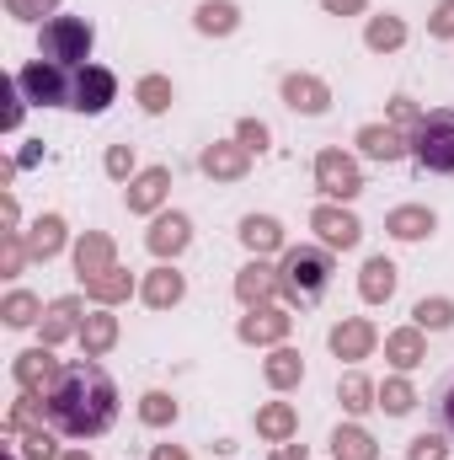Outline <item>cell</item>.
I'll list each match as a JSON object with an SVG mask.
<instances>
[{
  "label": "cell",
  "instance_id": "obj_14",
  "mask_svg": "<svg viewBox=\"0 0 454 460\" xmlns=\"http://www.w3.org/2000/svg\"><path fill=\"white\" fill-rule=\"evenodd\" d=\"M358 145H363V155H374V161H401V155H412V139H406L401 128H390V123H363V128H358Z\"/></svg>",
  "mask_w": 454,
  "mask_h": 460
},
{
  "label": "cell",
  "instance_id": "obj_40",
  "mask_svg": "<svg viewBox=\"0 0 454 460\" xmlns=\"http://www.w3.org/2000/svg\"><path fill=\"white\" fill-rule=\"evenodd\" d=\"M406 460H450L444 434H417V439H412V450H406Z\"/></svg>",
  "mask_w": 454,
  "mask_h": 460
},
{
  "label": "cell",
  "instance_id": "obj_36",
  "mask_svg": "<svg viewBox=\"0 0 454 460\" xmlns=\"http://www.w3.org/2000/svg\"><path fill=\"white\" fill-rule=\"evenodd\" d=\"M380 407H385L390 418H406V412L417 407V391H412V385L396 375V380H385V385H380Z\"/></svg>",
  "mask_w": 454,
  "mask_h": 460
},
{
  "label": "cell",
  "instance_id": "obj_18",
  "mask_svg": "<svg viewBox=\"0 0 454 460\" xmlns=\"http://www.w3.org/2000/svg\"><path fill=\"white\" fill-rule=\"evenodd\" d=\"M108 268H118L113 262V241H108L102 230H86L81 246H75V273H81V279H97V273H108Z\"/></svg>",
  "mask_w": 454,
  "mask_h": 460
},
{
  "label": "cell",
  "instance_id": "obj_30",
  "mask_svg": "<svg viewBox=\"0 0 454 460\" xmlns=\"http://www.w3.org/2000/svg\"><path fill=\"white\" fill-rule=\"evenodd\" d=\"M81 284H86V295H92L97 305H118V300L134 295V279H128L123 268H108V273H97V279H81Z\"/></svg>",
  "mask_w": 454,
  "mask_h": 460
},
{
  "label": "cell",
  "instance_id": "obj_22",
  "mask_svg": "<svg viewBox=\"0 0 454 460\" xmlns=\"http://www.w3.org/2000/svg\"><path fill=\"white\" fill-rule=\"evenodd\" d=\"M358 295H363L369 305L390 300V295H396V262H390V257H369V262H363V279H358Z\"/></svg>",
  "mask_w": 454,
  "mask_h": 460
},
{
  "label": "cell",
  "instance_id": "obj_51",
  "mask_svg": "<svg viewBox=\"0 0 454 460\" xmlns=\"http://www.w3.org/2000/svg\"><path fill=\"white\" fill-rule=\"evenodd\" d=\"M155 460H188V450H177V445H161V450H155Z\"/></svg>",
  "mask_w": 454,
  "mask_h": 460
},
{
  "label": "cell",
  "instance_id": "obj_52",
  "mask_svg": "<svg viewBox=\"0 0 454 460\" xmlns=\"http://www.w3.org/2000/svg\"><path fill=\"white\" fill-rule=\"evenodd\" d=\"M59 460H92V456L86 450H70V456H59Z\"/></svg>",
  "mask_w": 454,
  "mask_h": 460
},
{
  "label": "cell",
  "instance_id": "obj_3",
  "mask_svg": "<svg viewBox=\"0 0 454 460\" xmlns=\"http://www.w3.org/2000/svg\"><path fill=\"white\" fill-rule=\"evenodd\" d=\"M92 43H97V32H92L86 16H48L43 32H38V59H54L65 70H81L92 59Z\"/></svg>",
  "mask_w": 454,
  "mask_h": 460
},
{
  "label": "cell",
  "instance_id": "obj_8",
  "mask_svg": "<svg viewBox=\"0 0 454 460\" xmlns=\"http://www.w3.org/2000/svg\"><path fill=\"white\" fill-rule=\"evenodd\" d=\"M59 358H54V348H27V353H16V385L27 391V396H48L54 391V380H59Z\"/></svg>",
  "mask_w": 454,
  "mask_h": 460
},
{
  "label": "cell",
  "instance_id": "obj_33",
  "mask_svg": "<svg viewBox=\"0 0 454 460\" xmlns=\"http://www.w3.org/2000/svg\"><path fill=\"white\" fill-rule=\"evenodd\" d=\"M337 402L347 407V412H369V407H380V391H374V385H369L363 375H342Z\"/></svg>",
  "mask_w": 454,
  "mask_h": 460
},
{
  "label": "cell",
  "instance_id": "obj_12",
  "mask_svg": "<svg viewBox=\"0 0 454 460\" xmlns=\"http://www.w3.org/2000/svg\"><path fill=\"white\" fill-rule=\"evenodd\" d=\"M284 102L305 118H321L332 108V92H327V81H316V75H284Z\"/></svg>",
  "mask_w": 454,
  "mask_h": 460
},
{
  "label": "cell",
  "instance_id": "obj_24",
  "mask_svg": "<svg viewBox=\"0 0 454 460\" xmlns=\"http://www.w3.org/2000/svg\"><path fill=\"white\" fill-rule=\"evenodd\" d=\"M385 358H390L396 369H417V364L428 358L423 327H401V332H390V338H385Z\"/></svg>",
  "mask_w": 454,
  "mask_h": 460
},
{
  "label": "cell",
  "instance_id": "obj_34",
  "mask_svg": "<svg viewBox=\"0 0 454 460\" xmlns=\"http://www.w3.org/2000/svg\"><path fill=\"white\" fill-rule=\"evenodd\" d=\"M412 327H423V332H444V327H454V305L450 300H417L412 305Z\"/></svg>",
  "mask_w": 454,
  "mask_h": 460
},
{
  "label": "cell",
  "instance_id": "obj_15",
  "mask_svg": "<svg viewBox=\"0 0 454 460\" xmlns=\"http://www.w3.org/2000/svg\"><path fill=\"white\" fill-rule=\"evenodd\" d=\"M235 295H240V305H267V300L278 295V268L246 262V268L235 273Z\"/></svg>",
  "mask_w": 454,
  "mask_h": 460
},
{
  "label": "cell",
  "instance_id": "obj_7",
  "mask_svg": "<svg viewBox=\"0 0 454 460\" xmlns=\"http://www.w3.org/2000/svg\"><path fill=\"white\" fill-rule=\"evenodd\" d=\"M113 97H118V75L113 70H102V65H81V70H75V97H70L75 113H92V118L108 113Z\"/></svg>",
  "mask_w": 454,
  "mask_h": 460
},
{
  "label": "cell",
  "instance_id": "obj_48",
  "mask_svg": "<svg viewBox=\"0 0 454 460\" xmlns=\"http://www.w3.org/2000/svg\"><path fill=\"white\" fill-rule=\"evenodd\" d=\"M439 418H444V434L454 439V380L444 385V396H439Z\"/></svg>",
  "mask_w": 454,
  "mask_h": 460
},
{
  "label": "cell",
  "instance_id": "obj_43",
  "mask_svg": "<svg viewBox=\"0 0 454 460\" xmlns=\"http://www.w3.org/2000/svg\"><path fill=\"white\" fill-rule=\"evenodd\" d=\"M22 257H27V246L16 241V230H5V246H0V273H5V279H16V273H22Z\"/></svg>",
  "mask_w": 454,
  "mask_h": 460
},
{
  "label": "cell",
  "instance_id": "obj_16",
  "mask_svg": "<svg viewBox=\"0 0 454 460\" xmlns=\"http://www.w3.org/2000/svg\"><path fill=\"white\" fill-rule=\"evenodd\" d=\"M144 241H150L155 257H177V252L193 241V220H188V215H155V226H150Z\"/></svg>",
  "mask_w": 454,
  "mask_h": 460
},
{
  "label": "cell",
  "instance_id": "obj_17",
  "mask_svg": "<svg viewBox=\"0 0 454 460\" xmlns=\"http://www.w3.org/2000/svg\"><path fill=\"white\" fill-rule=\"evenodd\" d=\"M75 332H81V300L65 295V300H54L43 311V348H59L65 338H75Z\"/></svg>",
  "mask_w": 454,
  "mask_h": 460
},
{
  "label": "cell",
  "instance_id": "obj_31",
  "mask_svg": "<svg viewBox=\"0 0 454 460\" xmlns=\"http://www.w3.org/2000/svg\"><path fill=\"white\" fill-rule=\"evenodd\" d=\"M363 43H369L374 54H390V49H401V43H406V22L385 11V16H374V22L363 27Z\"/></svg>",
  "mask_w": 454,
  "mask_h": 460
},
{
  "label": "cell",
  "instance_id": "obj_9",
  "mask_svg": "<svg viewBox=\"0 0 454 460\" xmlns=\"http://www.w3.org/2000/svg\"><path fill=\"white\" fill-rule=\"evenodd\" d=\"M310 226H316V235H321L332 252H353V246H358V235H363V226H358L347 209H337V204H321V209L310 215Z\"/></svg>",
  "mask_w": 454,
  "mask_h": 460
},
{
  "label": "cell",
  "instance_id": "obj_49",
  "mask_svg": "<svg viewBox=\"0 0 454 460\" xmlns=\"http://www.w3.org/2000/svg\"><path fill=\"white\" fill-rule=\"evenodd\" d=\"M321 5H327L332 16H358V11H363L369 0H321Z\"/></svg>",
  "mask_w": 454,
  "mask_h": 460
},
{
  "label": "cell",
  "instance_id": "obj_1",
  "mask_svg": "<svg viewBox=\"0 0 454 460\" xmlns=\"http://www.w3.org/2000/svg\"><path fill=\"white\" fill-rule=\"evenodd\" d=\"M48 429L65 439H97L118 423V385L97 358H70L54 380V391L43 396Z\"/></svg>",
  "mask_w": 454,
  "mask_h": 460
},
{
  "label": "cell",
  "instance_id": "obj_26",
  "mask_svg": "<svg viewBox=\"0 0 454 460\" xmlns=\"http://www.w3.org/2000/svg\"><path fill=\"white\" fill-rule=\"evenodd\" d=\"M240 241H246V252H257V257H262V252H278V246H284V226H278L273 215H246V220H240Z\"/></svg>",
  "mask_w": 454,
  "mask_h": 460
},
{
  "label": "cell",
  "instance_id": "obj_20",
  "mask_svg": "<svg viewBox=\"0 0 454 460\" xmlns=\"http://www.w3.org/2000/svg\"><path fill=\"white\" fill-rule=\"evenodd\" d=\"M139 295H144V305H150V311H166V305H177V300L188 295V279H182L177 268H155V273L144 279V289H139Z\"/></svg>",
  "mask_w": 454,
  "mask_h": 460
},
{
  "label": "cell",
  "instance_id": "obj_41",
  "mask_svg": "<svg viewBox=\"0 0 454 460\" xmlns=\"http://www.w3.org/2000/svg\"><path fill=\"white\" fill-rule=\"evenodd\" d=\"M54 5H59V0H5V11H11L16 22H43V16H54Z\"/></svg>",
  "mask_w": 454,
  "mask_h": 460
},
{
  "label": "cell",
  "instance_id": "obj_39",
  "mask_svg": "<svg viewBox=\"0 0 454 460\" xmlns=\"http://www.w3.org/2000/svg\"><path fill=\"white\" fill-rule=\"evenodd\" d=\"M16 445H22V460H59L54 429H27V434H16Z\"/></svg>",
  "mask_w": 454,
  "mask_h": 460
},
{
  "label": "cell",
  "instance_id": "obj_47",
  "mask_svg": "<svg viewBox=\"0 0 454 460\" xmlns=\"http://www.w3.org/2000/svg\"><path fill=\"white\" fill-rule=\"evenodd\" d=\"M390 118H396V123H406V128H417V108H412V97H396V102H390Z\"/></svg>",
  "mask_w": 454,
  "mask_h": 460
},
{
  "label": "cell",
  "instance_id": "obj_28",
  "mask_svg": "<svg viewBox=\"0 0 454 460\" xmlns=\"http://www.w3.org/2000/svg\"><path fill=\"white\" fill-rule=\"evenodd\" d=\"M262 375H267V385H273V391H289V385H300V380H305V358H300L294 348H273V358L262 364Z\"/></svg>",
  "mask_w": 454,
  "mask_h": 460
},
{
  "label": "cell",
  "instance_id": "obj_23",
  "mask_svg": "<svg viewBox=\"0 0 454 460\" xmlns=\"http://www.w3.org/2000/svg\"><path fill=\"white\" fill-rule=\"evenodd\" d=\"M294 429H300V412H294L289 402H267V407L257 412V434H262V439H273V445H289V439H294Z\"/></svg>",
  "mask_w": 454,
  "mask_h": 460
},
{
  "label": "cell",
  "instance_id": "obj_5",
  "mask_svg": "<svg viewBox=\"0 0 454 460\" xmlns=\"http://www.w3.org/2000/svg\"><path fill=\"white\" fill-rule=\"evenodd\" d=\"M16 86H22V97L38 102V108H70V97H75V70H65V65H54V59H32L27 70H16Z\"/></svg>",
  "mask_w": 454,
  "mask_h": 460
},
{
  "label": "cell",
  "instance_id": "obj_46",
  "mask_svg": "<svg viewBox=\"0 0 454 460\" xmlns=\"http://www.w3.org/2000/svg\"><path fill=\"white\" fill-rule=\"evenodd\" d=\"M428 32L433 38H454V0H439V11L428 16Z\"/></svg>",
  "mask_w": 454,
  "mask_h": 460
},
{
  "label": "cell",
  "instance_id": "obj_44",
  "mask_svg": "<svg viewBox=\"0 0 454 460\" xmlns=\"http://www.w3.org/2000/svg\"><path fill=\"white\" fill-rule=\"evenodd\" d=\"M108 177L113 182H134V150L128 145H113L108 150Z\"/></svg>",
  "mask_w": 454,
  "mask_h": 460
},
{
  "label": "cell",
  "instance_id": "obj_45",
  "mask_svg": "<svg viewBox=\"0 0 454 460\" xmlns=\"http://www.w3.org/2000/svg\"><path fill=\"white\" fill-rule=\"evenodd\" d=\"M0 128H5V134L22 128V86H16V75L5 81V118H0Z\"/></svg>",
  "mask_w": 454,
  "mask_h": 460
},
{
  "label": "cell",
  "instance_id": "obj_6",
  "mask_svg": "<svg viewBox=\"0 0 454 460\" xmlns=\"http://www.w3.org/2000/svg\"><path fill=\"white\" fill-rule=\"evenodd\" d=\"M316 188H321L327 199H358V193H363L358 161L342 155V150H321V155H316Z\"/></svg>",
  "mask_w": 454,
  "mask_h": 460
},
{
  "label": "cell",
  "instance_id": "obj_21",
  "mask_svg": "<svg viewBox=\"0 0 454 460\" xmlns=\"http://www.w3.org/2000/svg\"><path fill=\"white\" fill-rule=\"evenodd\" d=\"M369 348H374V327L363 316H347L342 327H332V353L337 358H369Z\"/></svg>",
  "mask_w": 454,
  "mask_h": 460
},
{
  "label": "cell",
  "instance_id": "obj_32",
  "mask_svg": "<svg viewBox=\"0 0 454 460\" xmlns=\"http://www.w3.org/2000/svg\"><path fill=\"white\" fill-rule=\"evenodd\" d=\"M332 456L337 460H380V450H374V439L358 423H342L337 434H332Z\"/></svg>",
  "mask_w": 454,
  "mask_h": 460
},
{
  "label": "cell",
  "instance_id": "obj_42",
  "mask_svg": "<svg viewBox=\"0 0 454 460\" xmlns=\"http://www.w3.org/2000/svg\"><path fill=\"white\" fill-rule=\"evenodd\" d=\"M235 139H240L246 150H257V155H262V150H267V123H257V118H240V123H235Z\"/></svg>",
  "mask_w": 454,
  "mask_h": 460
},
{
  "label": "cell",
  "instance_id": "obj_29",
  "mask_svg": "<svg viewBox=\"0 0 454 460\" xmlns=\"http://www.w3.org/2000/svg\"><path fill=\"white\" fill-rule=\"evenodd\" d=\"M193 22H198V32H209V38H225L240 27V11L230 5V0H204L198 11H193Z\"/></svg>",
  "mask_w": 454,
  "mask_h": 460
},
{
  "label": "cell",
  "instance_id": "obj_2",
  "mask_svg": "<svg viewBox=\"0 0 454 460\" xmlns=\"http://www.w3.org/2000/svg\"><path fill=\"white\" fill-rule=\"evenodd\" d=\"M278 289H284L289 305H316V300L332 289V257H327L321 246H294V252H284V262H278Z\"/></svg>",
  "mask_w": 454,
  "mask_h": 460
},
{
  "label": "cell",
  "instance_id": "obj_19",
  "mask_svg": "<svg viewBox=\"0 0 454 460\" xmlns=\"http://www.w3.org/2000/svg\"><path fill=\"white\" fill-rule=\"evenodd\" d=\"M433 209H423V204H401V209H390L385 215V230L396 235V241H423V235H433Z\"/></svg>",
  "mask_w": 454,
  "mask_h": 460
},
{
  "label": "cell",
  "instance_id": "obj_35",
  "mask_svg": "<svg viewBox=\"0 0 454 460\" xmlns=\"http://www.w3.org/2000/svg\"><path fill=\"white\" fill-rule=\"evenodd\" d=\"M134 97H139L144 113H166V108H171V81H166V75H144V81L134 86Z\"/></svg>",
  "mask_w": 454,
  "mask_h": 460
},
{
  "label": "cell",
  "instance_id": "obj_10",
  "mask_svg": "<svg viewBox=\"0 0 454 460\" xmlns=\"http://www.w3.org/2000/svg\"><path fill=\"white\" fill-rule=\"evenodd\" d=\"M166 188H171V172H166V166H144V172H139V177L123 188V204H128V215H150V209H161Z\"/></svg>",
  "mask_w": 454,
  "mask_h": 460
},
{
  "label": "cell",
  "instance_id": "obj_13",
  "mask_svg": "<svg viewBox=\"0 0 454 460\" xmlns=\"http://www.w3.org/2000/svg\"><path fill=\"white\" fill-rule=\"evenodd\" d=\"M198 166L214 177V182H240L246 177V166H251V150L235 139V145H209L204 155H198Z\"/></svg>",
  "mask_w": 454,
  "mask_h": 460
},
{
  "label": "cell",
  "instance_id": "obj_27",
  "mask_svg": "<svg viewBox=\"0 0 454 460\" xmlns=\"http://www.w3.org/2000/svg\"><path fill=\"white\" fill-rule=\"evenodd\" d=\"M113 343H118V316H108V311H92V316L81 322V348H86V358H102Z\"/></svg>",
  "mask_w": 454,
  "mask_h": 460
},
{
  "label": "cell",
  "instance_id": "obj_11",
  "mask_svg": "<svg viewBox=\"0 0 454 460\" xmlns=\"http://www.w3.org/2000/svg\"><path fill=\"white\" fill-rule=\"evenodd\" d=\"M235 332H240V343H284L289 338V316L278 305H246Z\"/></svg>",
  "mask_w": 454,
  "mask_h": 460
},
{
  "label": "cell",
  "instance_id": "obj_25",
  "mask_svg": "<svg viewBox=\"0 0 454 460\" xmlns=\"http://www.w3.org/2000/svg\"><path fill=\"white\" fill-rule=\"evenodd\" d=\"M59 246H65V220H59V215L32 220V230H27V257L48 262V257H59Z\"/></svg>",
  "mask_w": 454,
  "mask_h": 460
},
{
  "label": "cell",
  "instance_id": "obj_4",
  "mask_svg": "<svg viewBox=\"0 0 454 460\" xmlns=\"http://www.w3.org/2000/svg\"><path fill=\"white\" fill-rule=\"evenodd\" d=\"M406 139H412V161H417L423 172L454 177V108H433V113H423Z\"/></svg>",
  "mask_w": 454,
  "mask_h": 460
},
{
  "label": "cell",
  "instance_id": "obj_38",
  "mask_svg": "<svg viewBox=\"0 0 454 460\" xmlns=\"http://www.w3.org/2000/svg\"><path fill=\"white\" fill-rule=\"evenodd\" d=\"M139 418H144L150 429H166V423H177V402H171L166 391H150V396L139 402Z\"/></svg>",
  "mask_w": 454,
  "mask_h": 460
},
{
  "label": "cell",
  "instance_id": "obj_37",
  "mask_svg": "<svg viewBox=\"0 0 454 460\" xmlns=\"http://www.w3.org/2000/svg\"><path fill=\"white\" fill-rule=\"evenodd\" d=\"M0 316H5V327H32V322H38V300H32L27 289H16V295H5Z\"/></svg>",
  "mask_w": 454,
  "mask_h": 460
},
{
  "label": "cell",
  "instance_id": "obj_50",
  "mask_svg": "<svg viewBox=\"0 0 454 460\" xmlns=\"http://www.w3.org/2000/svg\"><path fill=\"white\" fill-rule=\"evenodd\" d=\"M273 460H305V445H278V456Z\"/></svg>",
  "mask_w": 454,
  "mask_h": 460
}]
</instances>
